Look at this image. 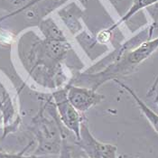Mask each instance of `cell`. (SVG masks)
Returning <instances> with one entry per match:
<instances>
[{"instance_id": "obj_8", "label": "cell", "mask_w": 158, "mask_h": 158, "mask_svg": "<svg viewBox=\"0 0 158 158\" xmlns=\"http://www.w3.org/2000/svg\"><path fill=\"white\" fill-rule=\"evenodd\" d=\"M158 0H134L131 6H130V8L128 9V11L126 13L117 23H115L113 25H111L107 30L110 33H112L118 25H120L123 23L127 22V20H129L132 16H134L136 13L139 12L140 10H142V9H144L146 7H148V6L154 5V4H156Z\"/></svg>"}, {"instance_id": "obj_1", "label": "cell", "mask_w": 158, "mask_h": 158, "mask_svg": "<svg viewBox=\"0 0 158 158\" xmlns=\"http://www.w3.org/2000/svg\"><path fill=\"white\" fill-rule=\"evenodd\" d=\"M157 49L158 37L155 39H147L146 41L142 42L138 46L120 55L117 61L103 72L92 75L95 79L92 80V81H94V85L98 88L107 81H114L118 76L132 72L135 67L148 59Z\"/></svg>"}, {"instance_id": "obj_13", "label": "cell", "mask_w": 158, "mask_h": 158, "mask_svg": "<svg viewBox=\"0 0 158 158\" xmlns=\"http://www.w3.org/2000/svg\"><path fill=\"white\" fill-rule=\"evenodd\" d=\"M0 150H3V149H2V147H1V146H0Z\"/></svg>"}, {"instance_id": "obj_14", "label": "cell", "mask_w": 158, "mask_h": 158, "mask_svg": "<svg viewBox=\"0 0 158 158\" xmlns=\"http://www.w3.org/2000/svg\"><path fill=\"white\" fill-rule=\"evenodd\" d=\"M21 1H23V0H20V2H21Z\"/></svg>"}, {"instance_id": "obj_3", "label": "cell", "mask_w": 158, "mask_h": 158, "mask_svg": "<svg viewBox=\"0 0 158 158\" xmlns=\"http://www.w3.org/2000/svg\"><path fill=\"white\" fill-rule=\"evenodd\" d=\"M52 98L62 124L75 135L77 140L80 139L82 119L79 111L69 101L66 89L53 92Z\"/></svg>"}, {"instance_id": "obj_11", "label": "cell", "mask_w": 158, "mask_h": 158, "mask_svg": "<svg viewBox=\"0 0 158 158\" xmlns=\"http://www.w3.org/2000/svg\"><path fill=\"white\" fill-rule=\"evenodd\" d=\"M158 86V75L156 76V80H155V81H154V83H153V85L151 86V88H150V89L148 90V96L149 95H151L156 89V88H157Z\"/></svg>"}, {"instance_id": "obj_10", "label": "cell", "mask_w": 158, "mask_h": 158, "mask_svg": "<svg viewBox=\"0 0 158 158\" xmlns=\"http://www.w3.org/2000/svg\"><path fill=\"white\" fill-rule=\"evenodd\" d=\"M41 1H42V0H31V1H29L26 5H24L23 7H21V8H19V9L14 11V12L10 13L9 15H6V16H3L2 18H0V22L3 21V20H5V19H6V18H8V17H11V16H14V15H15L21 13L22 11L25 10V9H27V8H29V7L35 6V5H36L37 3H39V2H41Z\"/></svg>"}, {"instance_id": "obj_6", "label": "cell", "mask_w": 158, "mask_h": 158, "mask_svg": "<svg viewBox=\"0 0 158 158\" xmlns=\"http://www.w3.org/2000/svg\"><path fill=\"white\" fill-rule=\"evenodd\" d=\"M114 81L117 82L121 88H123L127 92H128V93L130 94V96L134 98V100L135 101L136 105L139 107L140 110L143 112L144 116L146 117V119H147L148 122L150 123V125L152 126V127L155 129V131L158 134V114H156L154 110H151V109L146 105V103H145L140 98L137 96V94L135 93V91L134 89H131L129 86L124 84L123 82L119 81L118 79L114 80Z\"/></svg>"}, {"instance_id": "obj_4", "label": "cell", "mask_w": 158, "mask_h": 158, "mask_svg": "<svg viewBox=\"0 0 158 158\" xmlns=\"http://www.w3.org/2000/svg\"><path fill=\"white\" fill-rule=\"evenodd\" d=\"M76 144L85 152L88 158H117V146L97 140L84 122L81 123V137Z\"/></svg>"}, {"instance_id": "obj_2", "label": "cell", "mask_w": 158, "mask_h": 158, "mask_svg": "<svg viewBox=\"0 0 158 158\" xmlns=\"http://www.w3.org/2000/svg\"><path fill=\"white\" fill-rule=\"evenodd\" d=\"M61 135L54 119L41 117L37 127L38 148L35 155H58L61 153Z\"/></svg>"}, {"instance_id": "obj_7", "label": "cell", "mask_w": 158, "mask_h": 158, "mask_svg": "<svg viewBox=\"0 0 158 158\" xmlns=\"http://www.w3.org/2000/svg\"><path fill=\"white\" fill-rule=\"evenodd\" d=\"M40 30L43 33L45 40L55 42H67L61 30L54 23L52 18L48 17L44 19L40 24Z\"/></svg>"}, {"instance_id": "obj_5", "label": "cell", "mask_w": 158, "mask_h": 158, "mask_svg": "<svg viewBox=\"0 0 158 158\" xmlns=\"http://www.w3.org/2000/svg\"><path fill=\"white\" fill-rule=\"evenodd\" d=\"M66 92L69 101L79 112H85L104 98L103 95L88 87L70 85L66 88Z\"/></svg>"}, {"instance_id": "obj_15", "label": "cell", "mask_w": 158, "mask_h": 158, "mask_svg": "<svg viewBox=\"0 0 158 158\" xmlns=\"http://www.w3.org/2000/svg\"><path fill=\"white\" fill-rule=\"evenodd\" d=\"M69 158H71V157H69Z\"/></svg>"}, {"instance_id": "obj_12", "label": "cell", "mask_w": 158, "mask_h": 158, "mask_svg": "<svg viewBox=\"0 0 158 158\" xmlns=\"http://www.w3.org/2000/svg\"><path fill=\"white\" fill-rule=\"evenodd\" d=\"M155 101H156V103L157 104V106H158V94L156 95V99H155Z\"/></svg>"}, {"instance_id": "obj_9", "label": "cell", "mask_w": 158, "mask_h": 158, "mask_svg": "<svg viewBox=\"0 0 158 158\" xmlns=\"http://www.w3.org/2000/svg\"><path fill=\"white\" fill-rule=\"evenodd\" d=\"M0 158H50L44 156H24V151L19 154H9L6 152H4L3 150H0Z\"/></svg>"}]
</instances>
